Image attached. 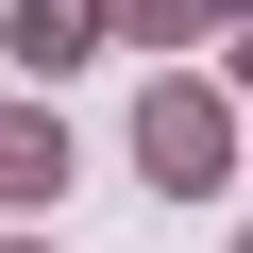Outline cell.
Segmentation results:
<instances>
[{
	"label": "cell",
	"mask_w": 253,
	"mask_h": 253,
	"mask_svg": "<svg viewBox=\"0 0 253 253\" xmlns=\"http://www.w3.org/2000/svg\"><path fill=\"white\" fill-rule=\"evenodd\" d=\"M84 34H101V0H17V51H34V68H68Z\"/></svg>",
	"instance_id": "obj_3"
},
{
	"label": "cell",
	"mask_w": 253,
	"mask_h": 253,
	"mask_svg": "<svg viewBox=\"0 0 253 253\" xmlns=\"http://www.w3.org/2000/svg\"><path fill=\"white\" fill-rule=\"evenodd\" d=\"M135 152H152L169 186H203V169H219V101H203V84H169V101L135 118Z\"/></svg>",
	"instance_id": "obj_1"
},
{
	"label": "cell",
	"mask_w": 253,
	"mask_h": 253,
	"mask_svg": "<svg viewBox=\"0 0 253 253\" xmlns=\"http://www.w3.org/2000/svg\"><path fill=\"white\" fill-rule=\"evenodd\" d=\"M135 17H152V34H186V17H253V0H135Z\"/></svg>",
	"instance_id": "obj_4"
},
{
	"label": "cell",
	"mask_w": 253,
	"mask_h": 253,
	"mask_svg": "<svg viewBox=\"0 0 253 253\" xmlns=\"http://www.w3.org/2000/svg\"><path fill=\"white\" fill-rule=\"evenodd\" d=\"M68 186V135H51V118H0V203H51Z\"/></svg>",
	"instance_id": "obj_2"
}]
</instances>
